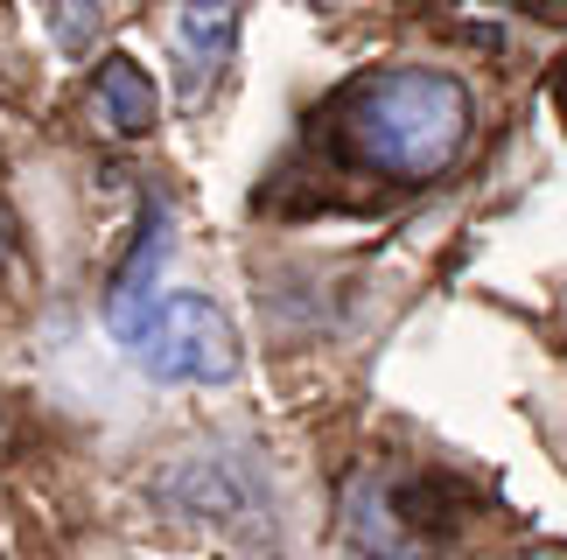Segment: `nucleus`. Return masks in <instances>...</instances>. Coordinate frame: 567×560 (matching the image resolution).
<instances>
[{"instance_id":"nucleus-2","label":"nucleus","mask_w":567,"mask_h":560,"mask_svg":"<svg viewBox=\"0 0 567 560\" xmlns=\"http://www.w3.org/2000/svg\"><path fill=\"white\" fill-rule=\"evenodd\" d=\"M126 351L162 385H225V378H238V336H231L225 309L204 301V294H162Z\"/></svg>"},{"instance_id":"nucleus-3","label":"nucleus","mask_w":567,"mask_h":560,"mask_svg":"<svg viewBox=\"0 0 567 560\" xmlns=\"http://www.w3.org/2000/svg\"><path fill=\"white\" fill-rule=\"evenodd\" d=\"M162 260H168V210H162V204H147L141 239H134V252L120 260L113 294H105V315H113L120 343H134V336H141V322H147V309H155V273H162Z\"/></svg>"},{"instance_id":"nucleus-4","label":"nucleus","mask_w":567,"mask_h":560,"mask_svg":"<svg viewBox=\"0 0 567 560\" xmlns=\"http://www.w3.org/2000/svg\"><path fill=\"white\" fill-rule=\"evenodd\" d=\"M238 42V0H183L176 8V77L183 92H204V84L225 71Z\"/></svg>"},{"instance_id":"nucleus-8","label":"nucleus","mask_w":567,"mask_h":560,"mask_svg":"<svg viewBox=\"0 0 567 560\" xmlns=\"http://www.w3.org/2000/svg\"><path fill=\"white\" fill-rule=\"evenodd\" d=\"M8 252H14V225H8V210H0V267H8Z\"/></svg>"},{"instance_id":"nucleus-6","label":"nucleus","mask_w":567,"mask_h":560,"mask_svg":"<svg viewBox=\"0 0 567 560\" xmlns=\"http://www.w3.org/2000/svg\"><path fill=\"white\" fill-rule=\"evenodd\" d=\"M99 42V0H56V50L84 56Z\"/></svg>"},{"instance_id":"nucleus-11","label":"nucleus","mask_w":567,"mask_h":560,"mask_svg":"<svg viewBox=\"0 0 567 560\" xmlns=\"http://www.w3.org/2000/svg\"><path fill=\"white\" fill-rule=\"evenodd\" d=\"M322 8H351V0H322Z\"/></svg>"},{"instance_id":"nucleus-10","label":"nucleus","mask_w":567,"mask_h":560,"mask_svg":"<svg viewBox=\"0 0 567 560\" xmlns=\"http://www.w3.org/2000/svg\"><path fill=\"white\" fill-rule=\"evenodd\" d=\"M533 560H567V553H560V547H554V553H533Z\"/></svg>"},{"instance_id":"nucleus-7","label":"nucleus","mask_w":567,"mask_h":560,"mask_svg":"<svg viewBox=\"0 0 567 560\" xmlns=\"http://www.w3.org/2000/svg\"><path fill=\"white\" fill-rule=\"evenodd\" d=\"M533 14H554V21H567V0H526Z\"/></svg>"},{"instance_id":"nucleus-5","label":"nucleus","mask_w":567,"mask_h":560,"mask_svg":"<svg viewBox=\"0 0 567 560\" xmlns=\"http://www.w3.org/2000/svg\"><path fill=\"white\" fill-rule=\"evenodd\" d=\"M155 113H162L155 77H147L134 56H105L99 84H92V120L105 126V134H120V141H141L147 126H155Z\"/></svg>"},{"instance_id":"nucleus-9","label":"nucleus","mask_w":567,"mask_h":560,"mask_svg":"<svg viewBox=\"0 0 567 560\" xmlns=\"http://www.w3.org/2000/svg\"><path fill=\"white\" fill-rule=\"evenodd\" d=\"M554 105H560V120H567V63L554 71Z\"/></svg>"},{"instance_id":"nucleus-1","label":"nucleus","mask_w":567,"mask_h":560,"mask_svg":"<svg viewBox=\"0 0 567 560\" xmlns=\"http://www.w3.org/2000/svg\"><path fill=\"white\" fill-rule=\"evenodd\" d=\"M470 126H476V113H470L463 77L427 71V63L364 71L337 98L343 155L392 183H427L442 168H455V155L470 147Z\"/></svg>"}]
</instances>
